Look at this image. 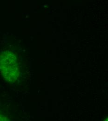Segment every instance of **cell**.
Returning <instances> with one entry per match:
<instances>
[{"label": "cell", "instance_id": "cell-1", "mask_svg": "<svg viewBox=\"0 0 108 121\" xmlns=\"http://www.w3.org/2000/svg\"><path fill=\"white\" fill-rule=\"evenodd\" d=\"M0 73L5 81L9 82H14L18 79L19 65L14 53L8 51L0 55Z\"/></svg>", "mask_w": 108, "mask_h": 121}]
</instances>
